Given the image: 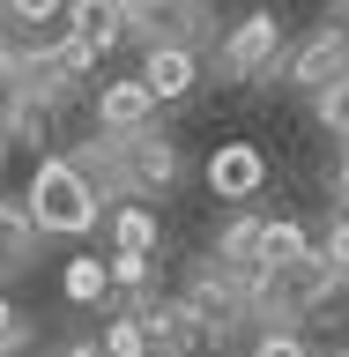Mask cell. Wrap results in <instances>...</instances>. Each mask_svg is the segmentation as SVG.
<instances>
[{"instance_id": "cell-1", "label": "cell", "mask_w": 349, "mask_h": 357, "mask_svg": "<svg viewBox=\"0 0 349 357\" xmlns=\"http://www.w3.org/2000/svg\"><path fill=\"white\" fill-rule=\"evenodd\" d=\"M97 186L75 172V156H45L22 186V216L38 223V238H89L97 231Z\"/></svg>"}, {"instance_id": "cell-2", "label": "cell", "mask_w": 349, "mask_h": 357, "mask_svg": "<svg viewBox=\"0 0 349 357\" xmlns=\"http://www.w3.org/2000/svg\"><path fill=\"white\" fill-rule=\"evenodd\" d=\"M111 149H119V194H134V201L171 194V178H178V149H171V142H164L156 127L111 134Z\"/></svg>"}, {"instance_id": "cell-3", "label": "cell", "mask_w": 349, "mask_h": 357, "mask_svg": "<svg viewBox=\"0 0 349 357\" xmlns=\"http://www.w3.org/2000/svg\"><path fill=\"white\" fill-rule=\"evenodd\" d=\"M342 75H349V30L342 22H320L312 38H297L283 52V82L290 89H312V97H320V89L342 82Z\"/></svg>"}, {"instance_id": "cell-4", "label": "cell", "mask_w": 349, "mask_h": 357, "mask_svg": "<svg viewBox=\"0 0 349 357\" xmlns=\"http://www.w3.org/2000/svg\"><path fill=\"white\" fill-rule=\"evenodd\" d=\"M119 8H127V38L141 45H201V30H208L201 0H119Z\"/></svg>"}, {"instance_id": "cell-5", "label": "cell", "mask_w": 349, "mask_h": 357, "mask_svg": "<svg viewBox=\"0 0 349 357\" xmlns=\"http://www.w3.org/2000/svg\"><path fill=\"white\" fill-rule=\"evenodd\" d=\"M275 60H283V22H275V15H245L238 30L223 38L216 75H223V82H253V75H267Z\"/></svg>"}, {"instance_id": "cell-6", "label": "cell", "mask_w": 349, "mask_h": 357, "mask_svg": "<svg viewBox=\"0 0 349 357\" xmlns=\"http://www.w3.org/2000/svg\"><path fill=\"white\" fill-rule=\"evenodd\" d=\"M141 89L156 105H178L201 89V52L194 45H141Z\"/></svg>"}, {"instance_id": "cell-7", "label": "cell", "mask_w": 349, "mask_h": 357, "mask_svg": "<svg viewBox=\"0 0 349 357\" xmlns=\"http://www.w3.org/2000/svg\"><path fill=\"white\" fill-rule=\"evenodd\" d=\"M208 186H216L223 201H253L267 186V156L253 149V142H223V149L208 156Z\"/></svg>"}, {"instance_id": "cell-8", "label": "cell", "mask_w": 349, "mask_h": 357, "mask_svg": "<svg viewBox=\"0 0 349 357\" xmlns=\"http://www.w3.org/2000/svg\"><path fill=\"white\" fill-rule=\"evenodd\" d=\"M67 38L75 45H89V52H97V60H104L111 45L127 38V8H119V0H67Z\"/></svg>"}, {"instance_id": "cell-9", "label": "cell", "mask_w": 349, "mask_h": 357, "mask_svg": "<svg viewBox=\"0 0 349 357\" xmlns=\"http://www.w3.org/2000/svg\"><path fill=\"white\" fill-rule=\"evenodd\" d=\"M312 245H320V238H312L297 216H261V245H253V268H261V275H283V268H297V261H305Z\"/></svg>"}, {"instance_id": "cell-10", "label": "cell", "mask_w": 349, "mask_h": 357, "mask_svg": "<svg viewBox=\"0 0 349 357\" xmlns=\"http://www.w3.org/2000/svg\"><path fill=\"white\" fill-rule=\"evenodd\" d=\"M149 119H156V97L141 89V75L97 89V134H134V127H149Z\"/></svg>"}, {"instance_id": "cell-11", "label": "cell", "mask_w": 349, "mask_h": 357, "mask_svg": "<svg viewBox=\"0 0 349 357\" xmlns=\"http://www.w3.org/2000/svg\"><path fill=\"white\" fill-rule=\"evenodd\" d=\"M141 328H149V350H164V357H186V350L201 342V320H194V305H186V298L149 305V312H141Z\"/></svg>"}, {"instance_id": "cell-12", "label": "cell", "mask_w": 349, "mask_h": 357, "mask_svg": "<svg viewBox=\"0 0 349 357\" xmlns=\"http://www.w3.org/2000/svg\"><path fill=\"white\" fill-rule=\"evenodd\" d=\"M30 253H38V223L22 216V208H8V201H0V275H15Z\"/></svg>"}, {"instance_id": "cell-13", "label": "cell", "mask_w": 349, "mask_h": 357, "mask_svg": "<svg viewBox=\"0 0 349 357\" xmlns=\"http://www.w3.org/2000/svg\"><path fill=\"white\" fill-rule=\"evenodd\" d=\"M60 290H67V305H104V298H111V268L82 253V261H67Z\"/></svg>"}, {"instance_id": "cell-14", "label": "cell", "mask_w": 349, "mask_h": 357, "mask_svg": "<svg viewBox=\"0 0 349 357\" xmlns=\"http://www.w3.org/2000/svg\"><path fill=\"white\" fill-rule=\"evenodd\" d=\"M253 245H261V216H231L216 231V261L223 268H253ZM253 275H261V268H253Z\"/></svg>"}, {"instance_id": "cell-15", "label": "cell", "mask_w": 349, "mask_h": 357, "mask_svg": "<svg viewBox=\"0 0 349 357\" xmlns=\"http://www.w3.org/2000/svg\"><path fill=\"white\" fill-rule=\"evenodd\" d=\"M111 238L127 245V253H156V216H149V201H127V208L111 216Z\"/></svg>"}, {"instance_id": "cell-16", "label": "cell", "mask_w": 349, "mask_h": 357, "mask_svg": "<svg viewBox=\"0 0 349 357\" xmlns=\"http://www.w3.org/2000/svg\"><path fill=\"white\" fill-rule=\"evenodd\" d=\"M97 350H104V357H149V328H141V312H134V320H111Z\"/></svg>"}, {"instance_id": "cell-17", "label": "cell", "mask_w": 349, "mask_h": 357, "mask_svg": "<svg viewBox=\"0 0 349 357\" xmlns=\"http://www.w3.org/2000/svg\"><path fill=\"white\" fill-rule=\"evenodd\" d=\"M0 15H15L22 30H52L67 15V0H0Z\"/></svg>"}, {"instance_id": "cell-18", "label": "cell", "mask_w": 349, "mask_h": 357, "mask_svg": "<svg viewBox=\"0 0 349 357\" xmlns=\"http://www.w3.org/2000/svg\"><path fill=\"white\" fill-rule=\"evenodd\" d=\"M111 290H149V253H127V245H119V261H111Z\"/></svg>"}, {"instance_id": "cell-19", "label": "cell", "mask_w": 349, "mask_h": 357, "mask_svg": "<svg viewBox=\"0 0 349 357\" xmlns=\"http://www.w3.org/2000/svg\"><path fill=\"white\" fill-rule=\"evenodd\" d=\"M320 261H327V268H334V283H349V216H342V223H334L327 238H320Z\"/></svg>"}, {"instance_id": "cell-20", "label": "cell", "mask_w": 349, "mask_h": 357, "mask_svg": "<svg viewBox=\"0 0 349 357\" xmlns=\"http://www.w3.org/2000/svg\"><path fill=\"white\" fill-rule=\"evenodd\" d=\"M320 119H327L334 134H349V75H342V82H327V89H320Z\"/></svg>"}, {"instance_id": "cell-21", "label": "cell", "mask_w": 349, "mask_h": 357, "mask_svg": "<svg viewBox=\"0 0 349 357\" xmlns=\"http://www.w3.org/2000/svg\"><path fill=\"white\" fill-rule=\"evenodd\" d=\"M253 357H312V350H305V342H297L290 328H267L261 342H253Z\"/></svg>"}, {"instance_id": "cell-22", "label": "cell", "mask_w": 349, "mask_h": 357, "mask_svg": "<svg viewBox=\"0 0 349 357\" xmlns=\"http://www.w3.org/2000/svg\"><path fill=\"white\" fill-rule=\"evenodd\" d=\"M22 335H30V328H22V312H15V305H8V298H0V357L15 350Z\"/></svg>"}, {"instance_id": "cell-23", "label": "cell", "mask_w": 349, "mask_h": 357, "mask_svg": "<svg viewBox=\"0 0 349 357\" xmlns=\"http://www.w3.org/2000/svg\"><path fill=\"white\" fill-rule=\"evenodd\" d=\"M75 357H104V350H97V342H89V350H75Z\"/></svg>"}, {"instance_id": "cell-24", "label": "cell", "mask_w": 349, "mask_h": 357, "mask_svg": "<svg viewBox=\"0 0 349 357\" xmlns=\"http://www.w3.org/2000/svg\"><path fill=\"white\" fill-rule=\"evenodd\" d=\"M231 357H253V350H231Z\"/></svg>"}, {"instance_id": "cell-25", "label": "cell", "mask_w": 349, "mask_h": 357, "mask_svg": "<svg viewBox=\"0 0 349 357\" xmlns=\"http://www.w3.org/2000/svg\"><path fill=\"white\" fill-rule=\"evenodd\" d=\"M334 357H349V350H334Z\"/></svg>"}]
</instances>
